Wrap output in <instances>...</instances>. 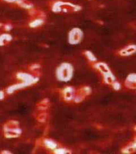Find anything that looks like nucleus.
<instances>
[{
	"label": "nucleus",
	"instance_id": "3",
	"mask_svg": "<svg viewBox=\"0 0 136 154\" xmlns=\"http://www.w3.org/2000/svg\"><path fill=\"white\" fill-rule=\"evenodd\" d=\"M136 53V45H132L127 46L124 49L121 50L120 51V55L123 56L132 55Z\"/></svg>",
	"mask_w": 136,
	"mask_h": 154
},
{
	"label": "nucleus",
	"instance_id": "7",
	"mask_svg": "<svg viewBox=\"0 0 136 154\" xmlns=\"http://www.w3.org/2000/svg\"><path fill=\"white\" fill-rule=\"evenodd\" d=\"M10 39H11V37L9 35H6V34L2 35V36L0 37V45L5 44L4 41H5L6 42H7L10 41Z\"/></svg>",
	"mask_w": 136,
	"mask_h": 154
},
{
	"label": "nucleus",
	"instance_id": "1",
	"mask_svg": "<svg viewBox=\"0 0 136 154\" xmlns=\"http://www.w3.org/2000/svg\"><path fill=\"white\" fill-rule=\"evenodd\" d=\"M50 10L56 14H69L78 13L82 10L79 4L63 0H54L49 2Z\"/></svg>",
	"mask_w": 136,
	"mask_h": 154
},
{
	"label": "nucleus",
	"instance_id": "6",
	"mask_svg": "<svg viewBox=\"0 0 136 154\" xmlns=\"http://www.w3.org/2000/svg\"><path fill=\"white\" fill-rule=\"evenodd\" d=\"M44 18H33L30 22V26L33 28H36L43 25L44 22Z\"/></svg>",
	"mask_w": 136,
	"mask_h": 154
},
{
	"label": "nucleus",
	"instance_id": "2",
	"mask_svg": "<svg viewBox=\"0 0 136 154\" xmlns=\"http://www.w3.org/2000/svg\"><path fill=\"white\" fill-rule=\"evenodd\" d=\"M82 36L83 33L80 29L73 28L69 33V41L71 44H77L81 41Z\"/></svg>",
	"mask_w": 136,
	"mask_h": 154
},
{
	"label": "nucleus",
	"instance_id": "9",
	"mask_svg": "<svg viewBox=\"0 0 136 154\" xmlns=\"http://www.w3.org/2000/svg\"><path fill=\"white\" fill-rule=\"evenodd\" d=\"M88 1H92V0H88Z\"/></svg>",
	"mask_w": 136,
	"mask_h": 154
},
{
	"label": "nucleus",
	"instance_id": "8",
	"mask_svg": "<svg viewBox=\"0 0 136 154\" xmlns=\"http://www.w3.org/2000/svg\"><path fill=\"white\" fill-rule=\"evenodd\" d=\"M2 1L4 2H5L7 3H9V4H14L15 5H16V4L19 2V0H1Z\"/></svg>",
	"mask_w": 136,
	"mask_h": 154
},
{
	"label": "nucleus",
	"instance_id": "5",
	"mask_svg": "<svg viewBox=\"0 0 136 154\" xmlns=\"http://www.w3.org/2000/svg\"><path fill=\"white\" fill-rule=\"evenodd\" d=\"M16 5L27 11L34 8L33 3L28 0H19V2L16 4Z\"/></svg>",
	"mask_w": 136,
	"mask_h": 154
},
{
	"label": "nucleus",
	"instance_id": "4",
	"mask_svg": "<svg viewBox=\"0 0 136 154\" xmlns=\"http://www.w3.org/2000/svg\"><path fill=\"white\" fill-rule=\"evenodd\" d=\"M28 14L31 17H33V18H44V17H45V13L44 11L35 9V8H33L32 9L27 11Z\"/></svg>",
	"mask_w": 136,
	"mask_h": 154
}]
</instances>
